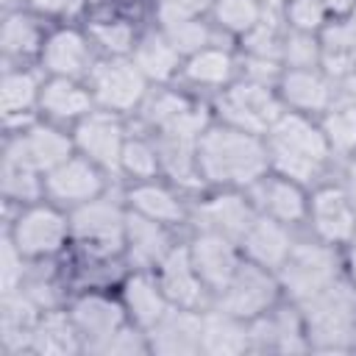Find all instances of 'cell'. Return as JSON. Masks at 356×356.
I'll list each match as a JSON object with an SVG mask.
<instances>
[{
  "instance_id": "6da1fadb",
  "label": "cell",
  "mask_w": 356,
  "mask_h": 356,
  "mask_svg": "<svg viewBox=\"0 0 356 356\" xmlns=\"http://www.w3.org/2000/svg\"><path fill=\"white\" fill-rule=\"evenodd\" d=\"M200 178L220 186H250L270 170L267 142L234 125H209L195 142Z\"/></svg>"
},
{
  "instance_id": "7a4b0ae2",
  "label": "cell",
  "mask_w": 356,
  "mask_h": 356,
  "mask_svg": "<svg viewBox=\"0 0 356 356\" xmlns=\"http://www.w3.org/2000/svg\"><path fill=\"white\" fill-rule=\"evenodd\" d=\"M264 142L270 170L298 184H309L312 178H317V172L331 156L320 122H312L309 114L289 108H284V114L273 122V128L264 134Z\"/></svg>"
},
{
  "instance_id": "3957f363",
  "label": "cell",
  "mask_w": 356,
  "mask_h": 356,
  "mask_svg": "<svg viewBox=\"0 0 356 356\" xmlns=\"http://www.w3.org/2000/svg\"><path fill=\"white\" fill-rule=\"evenodd\" d=\"M217 111L225 125L264 136L273 128V122L284 114V103L275 86L245 78L239 83H228L225 89H220Z\"/></svg>"
},
{
  "instance_id": "277c9868",
  "label": "cell",
  "mask_w": 356,
  "mask_h": 356,
  "mask_svg": "<svg viewBox=\"0 0 356 356\" xmlns=\"http://www.w3.org/2000/svg\"><path fill=\"white\" fill-rule=\"evenodd\" d=\"M128 214L108 197H95L81 203L70 214V234L95 256H111L125 248Z\"/></svg>"
},
{
  "instance_id": "5b68a950",
  "label": "cell",
  "mask_w": 356,
  "mask_h": 356,
  "mask_svg": "<svg viewBox=\"0 0 356 356\" xmlns=\"http://www.w3.org/2000/svg\"><path fill=\"white\" fill-rule=\"evenodd\" d=\"M147 83L150 81L125 56H111L108 61L95 64V70L89 72V89L95 106L114 114L134 111L147 97Z\"/></svg>"
},
{
  "instance_id": "8992f818",
  "label": "cell",
  "mask_w": 356,
  "mask_h": 356,
  "mask_svg": "<svg viewBox=\"0 0 356 356\" xmlns=\"http://www.w3.org/2000/svg\"><path fill=\"white\" fill-rule=\"evenodd\" d=\"M306 314L303 325L309 339L337 345L339 339H348L356 328V286H345L334 281L314 298L303 300Z\"/></svg>"
},
{
  "instance_id": "52a82bcc",
  "label": "cell",
  "mask_w": 356,
  "mask_h": 356,
  "mask_svg": "<svg viewBox=\"0 0 356 356\" xmlns=\"http://www.w3.org/2000/svg\"><path fill=\"white\" fill-rule=\"evenodd\" d=\"M281 284L295 300H309L337 281V256L325 242H300L278 270Z\"/></svg>"
},
{
  "instance_id": "ba28073f",
  "label": "cell",
  "mask_w": 356,
  "mask_h": 356,
  "mask_svg": "<svg viewBox=\"0 0 356 356\" xmlns=\"http://www.w3.org/2000/svg\"><path fill=\"white\" fill-rule=\"evenodd\" d=\"M8 236L22 250L25 259L53 256L64 248V242L70 236V217H64L56 206L33 203L19 211Z\"/></svg>"
},
{
  "instance_id": "9c48e42d",
  "label": "cell",
  "mask_w": 356,
  "mask_h": 356,
  "mask_svg": "<svg viewBox=\"0 0 356 356\" xmlns=\"http://www.w3.org/2000/svg\"><path fill=\"white\" fill-rule=\"evenodd\" d=\"M142 114L159 136H172V139H189L197 142V136L209 128V114L203 106L192 103L189 97L178 92H156L142 100Z\"/></svg>"
},
{
  "instance_id": "30bf717a",
  "label": "cell",
  "mask_w": 356,
  "mask_h": 356,
  "mask_svg": "<svg viewBox=\"0 0 356 356\" xmlns=\"http://www.w3.org/2000/svg\"><path fill=\"white\" fill-rule=\"evenodd\" d=\"M275 289L278 284L270 275V270L253 261H242L228 286L220 292V309L239 320H253L273 306Z\"/></svg>"
},
{
  "instance_id": "8fae6325",
  "label": "cell",
  "mask_w": 356,
  "mask_h": 356,
  "mask_svg": "<svg viewBox=\"0 0 356 356\" xmlns=\"http://www.w3.org/2000/svg\"><path fill=\"white\" fill-rule=\"evenodd\" d=\"M75 150L95 161L100 170H120V156L125 147V131L114 111H92L75 122L72 131Z\"/></svg>"
},
{
  "instance_id": "7c38bea8",
  "label": "cell",
  "mask_w": 356,
  "mask_h": 356,
  "mask_svg": "<svg viewBox=\"0 0 356 356\" xmlns=\"http://www.w3.org/2000/svg\"><path fill=\"white\" fill-rule=\"evenodd\" d=\"M314 234L325 245H348L356 236V206L339 186H323L309 197V214Z\"/></svg>"
},
{
  "instance_id": "4fadbf2b",
  "label": "cell",
  "mask_w": 356,
  "mask_h": 356,
  "mask_svg": "<svg viewBox=\"0 0 356 356\" xmlns=\"http://www.w3.org/2000/svg\"><path fill=\"white\" fill-rule=\"evenodd\" d=\"M44 195L61 206H81L103 195V175L86 156H70L58 167L44 172Z\"/></svg>"
},
{
  "instance_id": "5bb4252c",
  "label": "cell",
  "mask_w": 356,
  "mask_h": 356,
  "mask_svg": "<svg viewBox=\"0 0 356 356\" xmlns=\"http://www.w3.org/2000/svg\"><path fill=\"white\" fill-rule=\"evenodd\" d=\"M248 189H250V203L256 206V211L264 217H273L284 225H298L309 214V197L303 195V184H298L286 175L267 170Z\"/></svg>"
},
{
  "instance_id": "9a60e30c",
  "label": "cell",
  "mask_w": 356,
  "mask_h": 356,
  "mask_svg": "<svg viewBox=\"0 0 356 356\" xmlns=\"http://www.w3.org/2000/svg\"><path fill=\"white\" fill-rule=\"evenodd\" d=\"M275 92H278L284 108L300 111L309 117L323 114L334 103L331 78L320 67H298V70L284 67L275 81Z\"/></svg>"
},
{
  "instance_id": "2e32d148",
  "label": "cell",
  "mask_w": 356,
  "mask_h": 356,
  "mask_svg": "<svg viewBox=\"0 0 356 356\" xmlns=\"http://www.w3.org/2000/svg\"><path fill=\"white\" fill-rule=\"evenodd\" d=\"M81 339H86L89 348L103 350L122 328H125V306L122 300H111L106 295H83L72 303L70 312Z\"/></svg>"
},
{
  "instance_id": "e0dca14e",
  "label": "cell",
  "mask_w": 356,
  "mask_h": 356,
  "mask_svg": "<svg viewBox=\"0 0 356 356\" xmlns=\"http://www.w3.org/2000/svg\"><path fill=\"white\" fill-rule=\"evenodd\" d=\"M42 67L53 78H83L95 70L92 61V39L89 33H81L75 28H58L53 31L42 44Z\"/></svg>"
},
{
  "instance_id": "ac0fdd59",
  "label": "cell",
  "mask_w": 356,
  "mask_h": 356,
  "mask_svg": "<svg viewBox=\"0 0 356 356\" xmlns=\"http://www.w3.org/2000/svg\"><path fill=\"white\" fill-rule=\"evenodd\" d=\"M189 256H192V264H195L200 281L211 292H222L242 264L234 239H225L211 231H200L195 236V242L189 245Z\"/></svg>"
},
{
  "instance_id": "d6986e66",
  "label": "cell",
  "mask_w": 356,
  "mask_h": 356,
  "mask_svg": "<svg viewBox=\"0 0 356 356\" xmlns=\"http://www.w3.org/2000/svg\"><path fill=\"white\" fill-rule=\"evenodd\" d=\"M239 248H242L248 261H253L270 273H278L281 264L286 261L289 250L295 248V242L289 236V225H284L273 217L256 214V220L250 222V228L239 239Z\"/></svg>"
},
{
  "instance_id": "ffe728a7",
  "label": "cell",
  "mask_w": 356,
  "mask_h": 356,
  "mask_svg": "<svg viewBox=\"0 0 356 356\" xmlns=\"http://www.w3.org/2000/svg\"><path fill=\"white\" fill-rule=\"evenodd\" d=\"M156 278L170 300V306H181V309H195L200 306V298L206 292V284L200 281L189 248H170V253L159 261L156 267Z\"/></svg>"
},
{
  "instance_id": "44dd1931",
  "label": "cell",
  "mask_w": 356,
  "mask_h": 356,
  "mask_svg": "<svg viewBox=\"0 0 356 356\" xmlns=\"http://www.w3.org/2000/svg\"><path fill=\"white\" fill-rule=\"evenodd\" d=\"M256 214L259 211L250 203V197H242L236 192L214 195L206 203H200V209H197V220H200L203 231L220 234V236L234 239V242H239L245 236V231L250 228Z\"/></svg>"
},
{
  "instance_id": "7402d4cb",
  "label": "cell",
  "mask_w": 356,
  "mask_h": 356,
  "mask_svg": "<svg viewBox=\"0 0 356 356\" xmlns=\"http://www.w3.org/2000/svg\"><path fill=\"white\" fill-rule=\"evenodd\" d=\"M203 317L195 309L170 306V312L150 328V348L159 353H195L200 350Z\"/></svg>"
},
{
  "instance_id": "603a6c76",
  "label": "cell",
  "mask_w": 356,
  "mask_h": 356,
  "mask_svg": "<svg viewBox=\"0 0 356 356\" xmlns=\"http://www.w3.org/2000/svg\"><path fill=\"white\" fill-rule=\"evenodd\" d=\"M39 108L44 117L58 122H78L95 111L92 89L81 86L72 78H47L39 92Z\"/></svg>"
},
{
  "instance_id": "cb8c5ba5",
  "label": "cell",
  "mask_w": 356,
  "mask_h": 356,
  "mask_svg": "<svg viewBox=\"0 0 356 356\" xmlns=\"http://www.w3.org/2000/svg\"><path fill=\"white\" fill-rule=\"evenodd\" d=\"M122 306H125V314L139 328H147V331L170 312V300H167L159 278L147 275V273H134L122 284Z\"/></svg>"
},
{
  "instance_id": "d4e9b609",
  "label": "cell",
  "mask_w": 356,
  "mask_h": 356,
  "mask_svg": "<svg viewBox=\"0 0 356 356\" xmlns=\"http://www.w3.org/2000/svg\"><path fill=\"white\" fill-rule=\"evenodd\" d=\"M320 70L328 78H345L356 72V25L353 19H331L320 33Z\"/></svg>"
},
{
  "instance_id": "484cf974",
  "label": "cell",
  "mask_w": 356,
  "mask_h": 356,
  "mask_svg": "<svg viewBox=\"0 0 356 356\" xmlns=\"http://www.w3.org/2000/svg\"><path fill=\"white\" fill-rule=\"evenodd\" d=\"M17 145L42 175L67 161L70 156H75V139L53 125H31L17 136Z\"/></svg>"
},
{
  "instance_id": "4316f807",
  "label": "cell",
  "mask_w": 356,
  "mask_h": 356,
  "mask_svg": "<svg viewBox=\"0 0 356 356\" xmlns=\"http://www.w3.org/2000/svg\"><path fill=\"white\" fill-rule=\"evenodd\" d=\"M131 61L139 67V72L147 81L164 83V81H170L181 70L184 56L172 47V42L161 31H150V33L136 39V44L131 50Z\"/></svg>"
},
{
  "instance_id": "83f0119b",
  "label": "cell",
  "mask_w": 356,
  "mask_h": 356,
  "mask_svg": "<svg viewBox=\"0 0 356 356\" xmlns=\"http://www.w3.org/2000/svg\"><path fill=\"white\" fill-rule=\"evenodd\" d=\"M125 250L134 264L139 267H159V261L170 253L167 245V225L153 222L136 211L128 214L125 225Z\"/></svg>"
},
{
  "instance_id": "f1b7e54d",
  "label": "cell",
  "mask_w": 356,
  "mask_h": 356,
  "mask_svg": "<svg viewBox=\"0 0 356 356\" xmlns=\"http://www.w3.org/2000/svg\"><path fill=\"white\" fill-rule=\"evenodd\" d=\"M131 211L153 220V222H161V225H175L181 222L184 217V206L181 200L164 186V184H156V178L150 181H136L128 195H125Z\"/></svg>"
},
{
  "instance_id": "f546056e",
  "label": "cell",
  "mask_w": 356,
  "mask_h": 356,
  "mask_svg": "<svg viewBox=\"0 0 356 356\" xmlns=\"http://www.w3.org/2000/svg\"><path fill=\"white\" fill-rule=\"evenodd\" d=\"M181 72L195 86L225 89L231 83V78H234V58H231L228 50L209 44V47L186 56L184 64H181Z\"/></svg>"
},
{
  "instance_id": "4dcf8cb0",
  "label": "cell",
  "mask_w": 356,
  "mask_h": 356,
  "mask_svg": "<svg viewBox=\"0 0 356 356\" xmlns=\"http://www.w3.org/2000/svg\"><path fill=\"white\" fill-rule=\"evenodd\" d=\"M39 175L42 172L22 156L17 139H11L3 156V192L11 200H36L44 192V178Z\"/></svg>"
},
{
  "instance_id": "1f68e13d",
  "label": "cell",
  "mask_w": 356,
  "mask_h": 356,
  "mask_svg": "<svg viewBox=\"0 0 356 356\" xmlns=\"http://www.w3.org/2000/svg\"><path fill=\"white\" fill-rule=\"evenodd\" d=\"M42 83L28 70H8L0 81V108L6 120H22L33 108H39Z\"/></svg>"
},
{
  "instance_id": "d6a6232c",
  "label": "cell",
  "mask_w": 356,
  "mask_h": 356,
  "mask_svg": "<svg viewBox=\"0 0 356 356\" xmlns=\"http://www.w3.org/2000/svg\"><path fill=\"white\" fill-rule=\"evenodd\" d=\"M39 323L36 303L22 289L3 295V342L6 348H22L31 345L33 328Z\"/></svg>"
},
{
  "instance_id": "836d02e7",
  "label": "cell",
  "mask_w": 356,
  "mask_h": 356,
  "mask_svg": "<svg viewBox=\"0 0 356 356\" xmlns=\"http://www.w3.org/2000/svg\"><path fill=\"white\" fill-rule=\"evenodd\" d=\"M248 328L245 320L228 314V312H217V314H206L203 317V334H200V350L209 353H239L248 348Z\"/></svg>"
},
{
  "instance_id": "e575fe53",
  "label": "cell",
  "mask_w": 356,
  "mask_h": 356,
  "mask_svg": "<svg viewBox=\"0 0 356 356\" xmlns=\"http://www.w3.org/2000/svg\"><path fill=\"white\" fill-rule=\"evenodd\" d=\"M47 36H42V28L39 22L31 17V14H22V11H14L6 17L3 22V33H0V44H3V53L8 58H25L31 53H42V44H44Z\"/></svg>"
},
{
  "instance_id": "d590c367",
  "label": "cell",
  "mask_w": 356,
  "mask_h": 356,
  "mask_svg": "<svg viewBox=\"0 0 356 356\" xmlns=\"http://www.w3.org/2000/svg\"><path fill=\"white\" fill-rule=\"evenodd\" d=\"M159 147V161H161V170L175 178L178 184H186V186H195L200 184V170H197V156H195V142L189 139H172V136H159L156 142Z\"/></svg>"
},
{
  "instance_id": "8d00e7d4",
  "label": "cell",
  "mask_w": 356,
  "mask_h": 356,
  "mask_svg": "<svg viewBox=\"0 0 356 356\" xmlns=\"http://www.w3.org/2000/svg\"><path fill=\"white\" fill-rule=\"evenodd\" d=\"M78 339H81V334H78L72 317L50 312L44 317H39V323L33 328L31 348L39 353H72V350H78Z\"/></svg>"
},
{
  "instance_id": "74e56055",
  "label": "cell",
  "mask_w": 356,
  "mask_h": 356,
  "mask_svg": "<svg viewBox=\"0 0 356 356\" xmlns=\"http://www.w3.org/2000/svg\"><path fill=\"white\" fill-rule=\"evenodd\" d=\"M320 128H323V136L331 153H342V156L356 153V103L353 100L331 103L323 111Z\"/></svg>"
},
{
  "instance_id": "f35d334b",
  "label": "cell",
  "mask_w": 356,
  "mask_h": 356,
  "mask_svg": "<svg viewBox=\"0 0 356 356\" xmlns=\"http://www.w3.org/2000/svg\"><path fill=\"white\" fill-rule=\"evenodd\" d=\"M267 6H261L259 0H214L211 14L217 28L234 33V36H248L267 14Z\"/></svg>"
},
{
  "instance_id": "ab89813d",
  "label": "cell",
  "mask_w": 356,
  "mask_h": 356,
  "mask_svg": "<svg viewBox=\"0 0 356 356\" xmlns=\"http://www.w3.org/2000/svg\"><path fill=\"white\" fill-rule=\"evenodd\" d=\"M159 31L172 42V47H175L184 58L211 44V28H209L200 17L167 19V22H159Z\"/></svg>"
},
{
  "instance_id": "60d3db41",
  "label": "cell",
  "mask_w": 356,
  "mask_h": 356,
  "mask_svg": "<svg viewBox=\"0 0 356 356\" xmlns=\"http://www.w3.org/2000/svg\"><path fill=\"white\" fill-rule=\"evenodd\" d=\"M120 170L128 172L134 181H150L159 175L161 161H159V147L147 139H125L122 156H120Z\"/></svg>"
},
{
  "instance_id": "b9f144b4",
  "label": "cell",
  "mask_w": 356,
  "mask_h": 356,
  "mask_svg": "<svg viewBox=\"0 0 356 356\" xmlns=\"http://www.w3.org/2000/svg\"><path fill=\"white\" fill-rule=\"evenodd\" d=\"M89 39L111 56H125L136 44L134 28L125 19H97V22H92L89 25Z\"/></svg>"
},
{
  "instance_id": "7bdbcfd3",
  "label": "cell",
  "mask_w": 356,
  "mask_h": 356,
  "mask_svg": "<svg viewBox=\"0 0 356 356\" xmlns=\"http://www.w3.org/2000/svg\"><path fill=\"white\" fill-rule=\"evenodd\" d=\"M281 64L284 67H320V39L317 33H300L286 28L284 47H281Z\"/></svg>"
},
{
  "instance_id": "ee69618b",
  "label": "cell",
  "mask_w": 356,
  "mask_h": 356,
  "mask_svg": "<svg viewBox=\"0 0 356 356\" xmlns=\"http://www.w3.org/2000/svg\"><path fill=\"white\" fill-rule=\"evenodd\" d=\"M284 19H286V28L300 31V33H320L331 22V17L320 0H286Z\"/></svg>"
},
{
  "instance_id": "f6af8a7d",
  "label": "cell",
  "mask_w": 356,
  "mask_h": 356,
  "mask_svg": "<svg viewBox=\"0 0 356 356\" xmlns=\"http://www.w3.org/2000/svg\"><path fill=\"white\" fill-rule=\"evenodd\" d=\"M22 261H25L22 250L14 245V239H11V236H6V239H3V261H0V264H3V267H0L3 295H11V292H17V289H19V284H22V273H25Z\"/></svg>"
},
{
  "instance_id": "bcb514c9",
  "label": "cell",
  "mask_w": 356,
  "mask_h": 356,
  "mask_svg": "<svg viewBox=\"0 0 356 356\" xmlns=\"http://www.w3.org/2000/svg\"><path fill=\"white\" fill-rule=\"evenodd\" d=\"M211 6H214V0H159L156 17H159V22L184 19V17H200V14L211 11Z\"/></svg>"
},
{
  "instance_id": "7dc6e473",
  "label": "cell",
  "mask_w": 356,
  "mask_h": 356,
  "mask_svg": "<svg viewBox=\"0 0 356 356\" xmlns=\"http://www.w3.org/2000/svg\"><path fill=\"white\" fill-rule=\"evenodd\" d=\"M331 19H348L356 8V0H320Z\"/></svg>"
},
{
  "instance_id": "c3c4849f",
  "label": "cell",
  "mask_w": 356,
  "mask_h": 356,
  "mask_svg": "<svg viewBox=\"0 0 356 356\" xmlns=\"http://www.w3.org/2000/svg\"><path fill=\"white\" fill-rule=\"evenodd\" d=\"M39 14H61L67 8V0H25Z\"/></svg>"
},
{
  "instance_id": "681fc988",
  "label": "cell",
  "mask_w": 356,
  "mask_h": 356,
  "mask_svg": "<svg viewBox=\"0 0 356 356\" xmlns=\"http://www.w3.org/2000/svg\"><path fill=\"white\" fill-rule=\"evenodd\" d=\"M345 192H348V197H350V203L356 206V159L348 164V172H345V186H342Z\"/></svg>"
},
{
  "instance_id": "f907efd6",
  "label": "cell",
  "mask_w": 356,
  "mask_h": 356,
  "mask_svg": "<svg viewBox=\"0 0 356 356\" xmlns=\"http://www.w3.org/2000/svg\"><path fill=\"white\" fill-rule=\"evenodd\" d=\"M348 273H350V286H356V236L348 242Z\"/></svg>"
},
{
  "instance_id": "816d5d0a",
  "label": "cell",
  "mask_w": 356,
  "mask_h": 356,
  "mask_svg": "<svg viewBox=\"0 0 356 356\" xmlns=\"http://www.w3.org/2000/svg\"><path fill=\"white\" fill-rule=\"evenodd\" d=\"M261 6H267V8H275V6H284L286 0H259Z\"/></svg>"
},
{
  "instance_id": "f5cc1de1",
  "label": "cell",
  "mask_w": 356,
  "mask_h": 356,
  "mask_svg": "<svg viewBox=\"0 0 356 356\" xmlns=\"http://www.w3.org/2000/svg\"><path fill=\"white\" fill-rule=\"evenodd\" d=\"M350 19H353V25H356V8H353V14H350Z\"/></svg>"
}]
</instances>
